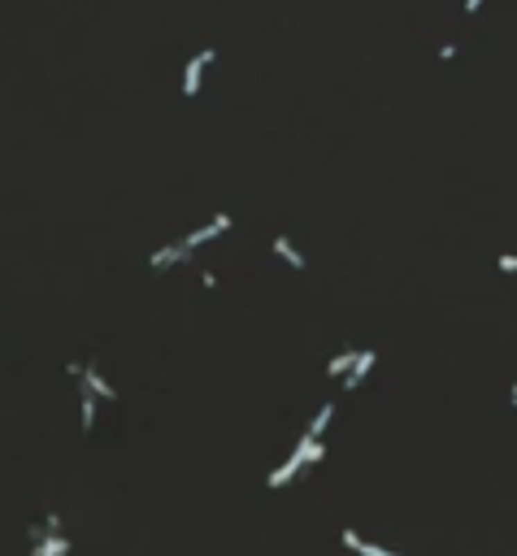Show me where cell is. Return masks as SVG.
Listing matches in <instances>:
<instances>
[{"mask_svg":"<svg viewBox=\"0 0 517 556\" xmlns=\"http://www.w3.org/2000/svg\"><path fill=\"white\" fill-rule=\"evenodd\" d=\"M213 48H200L196 57L187 61V70H183V96H196L200 92V74H204V65H213Z\"/></svg>","mask_w":517,"mask_h":556,"instance_id":"6da1fadb","label":"cell"},{"mask_svg":"<svg viewBox=\"0 0 517 556\" xmlns=\"http://www.w3.org/2000/svg\"><path fill=\"white\" fill-rule=\"evenodd\" d=\"M226 231H231V214H213V218H209L204 226H196V231H191L183 243H187V248H200V243L218 239V235H226Z\"/></svg>","mask_w":517,"mask_h":556,"instance_id":"7a4b0ae2","label":"cell"},{"mask_svg":"<svg viewBox=\"0 0 517 556\" xmlns=\"http://www.w3.org/2000/svg\"><path fill=\"white\" fill-rule=\"evenodd\" d=\"M369 370H374V352L361 348V352H357V361H352V370L344 374V391H357V387L369 379Z\"/></svg>","mask_w":517,"mask_h":556,"instance_id":"3957f363","label":"cell"},{"mask_svg":"<svg viewBox=\"0 0 517 556\" xmlns=\"http://www.w3.org/2000/svg\"><path fill=\"white\" fill-rule=\"evenodd\" d=\"M187 257H191L187 243H166V248H157V252L148 257V266H152V270H170V266H179V261H187Z\"/></svg>","mask_w":517,"mask_h":556,"instance_id":"277c9868","label":"cell"},{"mask_svg":"<svg viewBox=\"0 0 517 556\" xmlns=\"http://www.w3.org/2000/svg\"><path fill=\"white\" fill-rule=\"evenodd\" d=\"M35 556H70V539H61L57 530H48V535L35 530Z\"/></svg>","mask_w":517,"mask_h":556,"instance_id":"5b68a950","label":"cell"},{"mask_svg":"<svg viewBox=\"0 0 517 556\" xmlns=\"http://www.w3.org/2000/svg\"><path fill=\"white\" fill-rule=\"evenodd\" d=\"M339 544H344L348 552H361V556H400V552H392V548H374V544H365V539H361L357 530H344V535H339Z\"/></svg>","mask_w":517,"mask_h":556,"instance_id":"8992f818","label":"cell"},{"mask_svg":"<svg viewBox=\"0 0 517 556\" xmlns=\"http://www.w3.org/2000/svg\"><path fill=\"white\" fill-rule=\"evenodd\" d=\"M270 248H274V257H283L292 270H304V257L296 252V243L287 239V235H274V243H270Z\"/></svg>","mask_w":517,"mask_h":556,"instance_id":"52a82bcc","label":"cell"},{"mask_svg":"<svg viewBox=\"0 0 517 556\" xmlns=\"http://www.w3.org/2000/svg\"><path fill=\"white\" fill-rule=\"evenodd\" d=\"M352 361H357V352H352V348L348 352H335L331 361H326V374H331V379H344V374L352 370Z\"/></svg>","mask_w":517,"mask_h":556,"instance_id":"ba28073f","label":"cell"},{"mask_svg":"<svg viewBox=\"0 0 517 556\" xmlns=\"http://www.w3.org/2000/svg\"><path fill=\"white\" fill-rule=\"evenodd\" d=\"M331 417H335V404H322V408H317V417L309 422V431H304V435H309V439H322V431L331 426Z\"/></svg>","mask_w":517,"mask_h":556,"instance_id":"9c48e42d","label":"cell"},{"mask_svg":"<svg viewBox=\"0 0 517 556\" xmlns=\"http://www.w3.org/2000/svg\"><path fill=\"white\" fill-rule=\"evenodd\" d=\"M78 408H83V431H91V422H96V396L91 391H83V404Z\"/></svg>","mask_w":517,"mask_h":556,"instance_id":"30bf717a","label":"cell"},{"mask_svg":"<svg viewBox=\"0 0 517 556\" xmlns=\"http://www.w3.org/2000/svg\"><path fill=\"white\" fill-rule=\"evenodd\" d=\"M496 266L505 270V274H517V252H505V257H496Z\"/></svg>","mask_w":517,"mask_h":556,"instance_id":"8fae6325","label":"cell"},{"mask_svg":"<svg viewBox=\"0 0 517 556\" xmlns=\"http://www.w3.org/2000/svg\"><path fill=\"white\" fill-rule=\"evenodd\" d=\"M478 5H482V0H465V13H474Z\"/></svg>","mask_w":517,"mask_h":556,"instance_id":"7c38bea8","label":"cell"},{"mask_svg":"<svg viewBox=\"0 0 517 556\" xmlns=\"http://www.w3.org/2000/svg\"><path fill=\"white\" fill-rule=\"evenodd\" d=\"M513 404H517V383H513Z\"/></svg>","mask_w":517,"mask_h":556,"instance_id":"4fadbf2b","label":"cell"}]
</instances>
